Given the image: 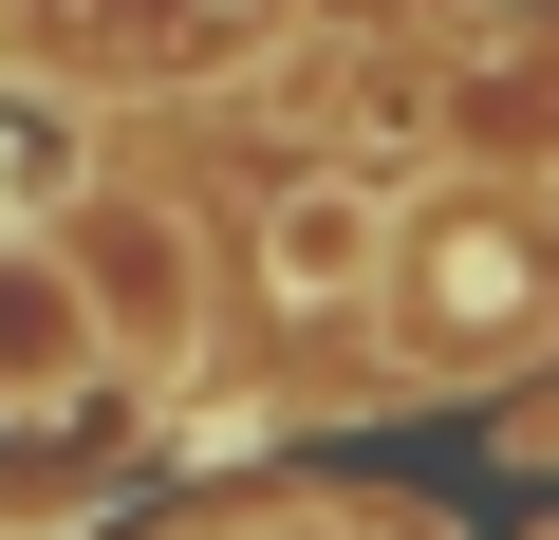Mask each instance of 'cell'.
Returning a JSON list of instances; mask_svg holds the SVG:
<instances>
[{"mask_svg": "<svg viewBox=\"0 0 559 540\" xmlns=\"http://www.w3.org/2000/svg\"><path fill=\"white\" fill-rule=\"evenodd\" d=\"M411 373H503L559 336V187H429L373 261Z\"/></svg>", "mask_w": 559, "mask_h": 540, "instance_id": "6da1fadb", "label": "cell"}, {"mask_svg": "<svg viewBox=\"0 0 559 540\" xmlns=\"http://www.w3.org/2000/svg\"><path fill=\"white\" fill-rule=\"evenodd\" d=\"M57 242H75L94 317H112V373H187V336H205V242H187V205H150V187H94Z\"/></svg>", "mask_w": 559, "mask_h": 540, "instance_id": "7a4b0ae2", "label": "cell"}, {"mask_svg": "<svg viewBox=\"0 0 559 540\" xmlns=\"http://www.w3.org/2000/svg\"><path fill=\"white\" fill-rule=\"evenodd\" d=\"M94 373H112V317H94V280H75V242L0 224V429L94 410Z\"/></svg>", "mask_w": 559, "mask_h": 540, "instance_id": "3957f363", "label": "cell"}, {"mask_svg": "<svg viewBox=\"0 0 559 540\" xmlns=\"http://www.w3.org/2000/svg\"><path fill=\"white\" fill-rule=\"evenodd\" d=\"M373 261H392V205H373V187H299V205L261 224L280 317H355V299H373Z\"/></svg>", "mask_w": 559, "mask_h": 540, "instance_id": "277c9868", "label": "cell"}]
</instances>
